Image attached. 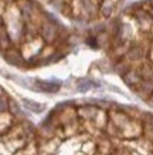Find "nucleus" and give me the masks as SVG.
Returning <instances> with one entry per match:
<instances>
[{"label": "nucleus", "mask_w": 153, "mask_h": 155, "mask_svg": "<svg viewBox=\"0 0 153 155\" xmlns=\"http://www.w3.org/2000/svg\"><path fill=\"white\" fill-rule=\"evenodd\" d=\"M36 85L43 93H56L60 88V83H54V81H37Z\"/></svg>", "instance_id": "1"}, {"label": "nucleus", "mask_w": 153, "mask_h": 155, "mask_svg": "<svg viewBox=\"0 0 153 155\" xmlns=\"http://www.w3.org/2000/svg\"><path fill=\"white\" fill-rule=\"evenodd\" d=\"M41 34L47 41L54 40V37H56V27H54V24L44 23L43 24V28H41Z\"/></svg>", "instance_id": "2"}, {"label": "nucleus", "mask_w": 153, "mask_h": 155, "mask_svg": "<svg viewBox=\"0 0 153 155\" xmlns=\"http://www.w3.org/2000/svg\"><path fill=\"white\" fill-rule=\"evenodd\" d=\"M23 103L26 104V107H27V108H30V110H33V111H36V113H40V111H43V110H44V105L34 103V101H30V100L24 98Z\"/></svg>", "instance_id": "3"}, {"label": "nucleus", "mask_w": 153, "mask_h": 155, "mask_svg": "<svg viewBox=\"0 0 153 155\" xmlns=\"http://www.w3.org/2000/svg\"><path fill=\"white\" fill-rule=\"evenodd\" d=\"M91 87H92V85H91V83H88V81H82V83H79L78 84L79 91H87V90H89Z\"/></svg>", "instance_id": "4"}, {"label": "nucleus", "mask_w": 153, "mask_h": 155, "mask_svg": "<svg viewBox=\"0 0 153 155\" xmlns=\"http://www.w3.org/2000/svg\"><path fill=\"white\" fill-rule=\"evenodd\" d=\"M6 2H11V0H6Z\"/></svg>", "instance_id": "5"}, {"label": "nucleus", "mask_w": 153, "mask_h": 155, "mask_svg": "<svg viewBox=\"0 0 153 155\" xmlns=\"http://www.w3.org/2000/svg\"><path fill=\"white\" fill-rule=\"evenodd\" d=\"M152 16H153V12H152Z\"/></svg>", "instance_id": "6"}, {"label": "nucleus", "mask_w": 153, "mask_h": 155, "mask_svg": "<svg viewBox=\"0 0 153 155\" xmlns=\"http://www.w3.org/2000/svg\"><path fill=\"white\" fill-rule=\"evenodd\" d=\"M53 2H54V0H53Z\"/></svg>", "instance_id": "7"}]
</instances>
